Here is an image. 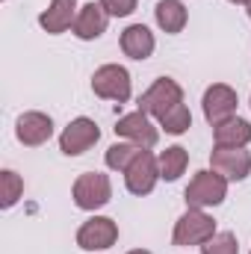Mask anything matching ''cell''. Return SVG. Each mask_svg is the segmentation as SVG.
<instances>
[{
  "label": "cell",
  "mask_w": 251,
  "mask_h": 254,
  "mask_svg": "<svg viewBox=\"0 0 251 254\" xmlns=\"http://www.w3.org/2000/svg\"><path fill=\"white\" fill-rule=\"evenodd\" d=\"M119 45H122V54L130 57V60H148L154 51H157V39H154V33L145 27V24H130L125 33H122V39H119Z\"/></svg>",
  "instance_id": "9a60e30c"
},
{
  "label": "cell",
  "mask_w": 251,
  "mask_h": 254,
  "mask_svg": "<svg viewBox=\"0 0 251 254\" xmlns=\"http://www.w3.org/2000/svg\"><path fill=\"white\" fill-rule=\"evenodd\" d=\"M15 136H18L21 145L39 148V145H45V142L54 136V119H51L48 113H39V110L21 113L18 122H15Z\"/></svg>",
  "instance_id": "7c38bea8"
},
{
  "label": "cell",
  "mask_w": 251,
  "mask_h": 254,
  "mask_svg": "<svg viewBox=\"0 0 251 254\" xmlns=\"http://www.w3.org/2000/svg\"><path fill=\"white\" fill-rule=\"evenodd\" d=\"M157 163H160V178L172 184V181H178V178L187 172L189 154H187V148H181V145H172V148H166V151L157 157Z\"/></svg>",
  "instance_id": "ac0fdd59"
},
{
  "label": "cell",
  "mask_w": 251,
  "mask_h": 254,
  "mask_svg": "<svg viewBox=\"0 0 251 254\" xmlns=\"http://www.w3.org/2000/svg\"><path fill=\"white\" fill-rule=\"evenodd\" d=\"M228 184L231 181L222 178L216 169H201V172H195V178L184 190V201H187V207H198V210L219 207L228 198Z\"/></svg>",
  "instance_id": "6da1fadb"
},
{
  "label": "cell",
  "mask_w": 251,
  "mask_h": 254,
  "mask_svg": "<svg viewBox=\"0 0 251 254\" xmlns=\"http://www.w3.org/2000/svg\"><path fill=\"white\" fill-rule=\"evenodd\" d=\"M24 195V178L12 169H3L0 172V207L3 210H12Z\"/></svg>",
  "instance_id": "ffe728a7"
},
{
  "label": "cell",
  "mask_w": 251,
  "mask_h": 254,
  "mask_svg": "<svg viewBox=\"0 0 251 254\" xmlns=\"http://www.w3.org/2000/svg\"><path fill=\"white\" fill-rule=\"evenodd\" d=\"M127 254H154V252H148V249H133V252H127Z\"/></svg>",
  "instance_id": "d4e9b609"
},
{
  "label": "cell",
  "mask_w": 251,
  "mask_h": 254,
  "mask_svg": "<svg viewBox=\"0 0 251 254\" xmlns=\"http://www.w3.org/2000/svg\"><path fill=\"white\" fill-rule=\"evenodd\" d=\"M98 139H101V127L95 125V119L80 116V119L68 122V127L60 133V151L65 157H80L89 148H95Z\"/></svg>",
  "instance_id": "52a82bcc"
},
{
  "label": "cell",
  "mask_w": 251,
  "mask_h": 254,
  "mask_svg": "<svg viewBox=\"0 0 251 254\" xmlns=\"http://www.w3.org/2000/svg\"><path fill=\"white\" fill-rule=\"evenodd\" d=\"M184 104V89L172 80V77H157L139 98V110L148 113L151 119L163 122L175 107Z\"/></svg>",
  "instance_id": "3957f363"
},
{
  "label": "cell",
  "mask_w": 251,
  "mask_h": 254,
  "mask_svg": "<svg viewBox=\"0 0 251 254\" xmlns=\"http://www.w3.org/2000/svg\"><path fill=\"white\" fill-rule=\"evenodd\" d=\"M160 127H163L169 136H184L189 127H192V113H189V107H187V104L175 107V110L160 122Z\"/></svg>",
  "instance_id": "44dd1931"
},
{
  "label": "cell",
  "mask_w": 251,
  "mask_h": 254,
  "mask_svg": "<svg viewBox=\"0 0 251 254\" xmlns=\"http://www.w3.org/2000/svg\"><path fill=\"white\" fill-rule=\"evenodd\" d=\"M157 181H160V163H157V157L151 154V151H142L133 163H130V169L125 172V187L127 192H133V195H151L154 187H157Z\"/></svg>",
  "instance_id": "9c48e42d"
},
{
  "label": "cell",
  "mask_w": 251,
  "mask_h": 254,
  "mask_svg": "<svg viewBox=\"0 0 251 254\" xmlns=\"http://www.w3.org/2000/svg\"><path fill=\"white\" fill-rule=\"evenodd\" d=\"M246 12H249V18H251V3H249V6H246Z\"/></svg>",
  "instance_id": "484cf974"
},
{
  "label": "cell",
  "mask_w": 251,
  "mask_h": 254,
  "mask_svg": "<svg viewBox=\"0 0 251 254\" xmlns=\"http://www.w3.org/2000/svg\"><path fill=\"white\" fill-rule=\"evenodd\" d=\"M113 130H116V136H119V139L133 142V145H139V148H148V151L160 142V127L154 125V122H151V116H148V113H142V110L122 116V119L116 122Z\"/></svg>",
  "instance_id": "ba28073f"
},
{
  "label": "cell",
  "mask_w": 251,
  "mask_h": 254,
  "mask_svg": "<svg viewBox=\"0 0 251 254\" xmlns=\"http://www.w3.org/2000/svg\"><path fill=\"white\" fill-rule=\"evenodd\" d=\"M154 18H157V27H160L163 33L178 36V33H184V27H187L189 12L181 0H160V3L154 6Z\"/></svg>",
  "instance_id": "e0dca14e"
},
{
  "label": "cell",
  "mask_w": 251,
  "mask_h": 254,
  "mask_svg": "<svg viewBox=\"0 0 251 254\" xmlns=\"http://www.w3.org/2000/svg\"><path fill=\"white\" fill-rule=\"evenodd\" d=\"M119 243V225L110 216H92L77 228V246L83 252H107Z\"/></svg>",
  "instance_id": "8992f818"
},
{
  "label": "cell",
  "mask_w": 251,
  "mask_h": 254,
  "mask_svg": "<svg viewBox=\"0 0 251 254\" xmlns=\"http://www.w3.org/2000/svg\"><path fill=\"white\" fill-rule=\"evenodd\" d=\"M201 254H240V243L234 231H219L213 240L201 246Z\"/></svg>",
  "instance_id": "7402d4cb"
},
{
  "label": "cell",
  "mask_w": 251,
  "mask_h": 254,
  "mask_svg": "<svg viewBox=\"0 0 251 254\" xmlns=\"http://www.w3.org/2000/svg\"><path fill=\"white\" fill-rule=\"evenodd\" d=\"M98 3L107 9L110 18H127L136 12V0H98Z\"/></svg>",
  "instance_id": "603a6c76"
},
{
  "label": "cell",
  "mask_w": 251,
  "mask_h": 254,
  "mask_svg": "<svg viewBox=\"0 0 251 254\" xmlns=\"http://www.w3.org/2000/svg\"><path fill=\"white\" fill-rule=\"evenodd\" d=\"M107 27H110L107 9H104L101 3H86V6H80V12H77L71 30H74V36H77L80 42H95V39H101V36L107 33Z\"/></svg>",
  "instance_id": "4fadbf2b"
},
{
  "label": "cell",
  "mask_w": 251,
  "mask_h": 254,
  "mask_svg": "<svg viewBox=\"0 0 251 254\" xmlns=\"http://www.w3.org/2000/svg\"><path fill=\"white\" fill-rule=\"evenodd\" d=\"M237 104H240V98H237V92H234L228 83H213V86L204 92V98H201L204 119L213 127L222 125V122L231 119V116H237Z\"/></svg>",
  "instance_id": "30bf717a"
},
{
  "label": "cell",
  "mask_w": 251,
  "mask_h": 254,
  "mask_svg": "<svg viewBox=\"0 0 251 254\" xmlns=\"http://www.w3.org/2000/svg\"><path fill=\"white\" fill-rule=\"evenodd\" d=\"M71 198L86 213H95V210L107 207L110 198H113V181H110V175H104V172H83L74 181V187H71Z\"/></svg>",
  "instance_id": "277c9868"
},
{
  "label": "cell",
  "mask_w": 251,
  "mask_h": 254,
  "mask_svg": "<svg viewBox=\"0 0 251 254\" xmlns=\"http://www.w3.org/2000/svg\"><path fill=\"white\" fill-rule=\"evenodd\" d=\"M92 92L104 101H116V104H127L130 95H133V80H130V71L125 65L107 63L101 65L95 74H92Z\"/></svg>",
  "instance_id": "5b68a950"
},
{
  "label": "cell",
  "mask_w": 251,
  "mask_h": 254,
  "mask_svg": "<svg viewBox=\"0 0 251 254\" xmlns=\"http://www.w3.org/2000/svg\"><path fill=\"white\" fill-rule=\"evenodd\" d=\"M219 231H216V222L207 210H198V207H187V213L175 222V231H172V243L178 249H189V246H204L207 240H213Z\"/></svg>",
  "instance_id": "7a4b0ae2"
},
{
  "label": "cell",
  "mask_w": 251,
  "mask_h": 254,
  "mask_svg": "<svg viewBox=\"0 0 251 254\" xmlns=\"http://www.w3.org/2000/svg\"><path fill=\"white\" fill-rule=\"evenodd\" d=\"M213 142L219 148H249L251 142V125L240 116L225 119L222 125L213 127Z\"/></svg>",
  "instance_id": "2e32d148"
},
{
  "label": "cell",
  "mask_w": 251,
  "mask_h": 254,
  "mask_svg": "<svg viewBox=\"0 0 251 254\" xmlns=\"http://www.w3.org/2000/svg\"><path fill=\"white\" fill-rule=\"evenodd\" d=\"M77 0H51L48 9L39 15V27L51 36H60L68 27H74V18H77Z\"/></svg>",
  "instance_id": "5bb4252c"
},
{
  "label": "cell",
  "mask_w": 251,
  "mask_h": 254,
  "mask_svg": "<svg viewBox=\"0 0 251 254\" xmlns=\"http://www.w3.org/2000/svg\"><path fill=\"white\" fill-rule=\"evenodd\" d=\"M210 166L222 175V178H228L231 184H237V181H246L251 175V151L246 148H213V154H210Z\"/></svg>",
  "instance_id": "8fae6325"
},
{
  "label": "cell",
  "mask_w": 251,
  "mask_h": 254,
  "mask_svg": "<svg viewBox=\"0 0 251 254\" xmlns=\"http://www.w3.org/2000/svg\"><path fill=\"white\" fill-rule=\"evenodd\" d=\"M228 3H234V6H249L251 0H228Z\"/></svg>",
  "instance_id": "cb8c5ba5"
},
{
  "label": "cell",
  "mask_w": 251,
  "mask_h": 254,
  "mask_svg": "<svg viewBox=\"0 0 251 254\" xmlns=\"http://www.w3.org/2000/svg\"><path fill=\"white\" fill-rule=\"evenodd\" d=\"M142 151H148V148H139V145H133V142H116V145H110L107 148V154H104V163H107V169H113V172H122L125 175L127 169H130V163L142 154Z\"/></svg>",
  "instance_id": "d6986e66"
},
{
  "label": "cell",
  "mask_w": 251,
  "mask_h": 254,
  "mask_svg": "<svg viewBox=\"0 0 251 254\" xmlns=\"http://www.w3.org/2000/svg\"><path fill=\"white\" fill-rule=\"evenodd\" d=\"M249 254H251V252H249Z\"/></svg>",
  "instance_id": "4316f807"
}]
</instances>
